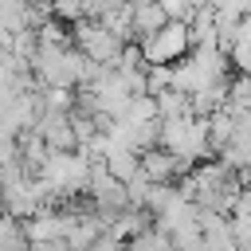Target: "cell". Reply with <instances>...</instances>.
Returning <instances> with one entry per match:
<instances>
[{
    "label": "cell",
    "instance_id": "1",
    "mask_svg": "<svg viewBox=\"0 0 251 251\" xmlns=\"http://www.w3.org/2000/svg\"><path fill=\"white\" fill-rule=\"evenodd\" d=\"M35 176L51 188L55 204H71L75 196H86L90 161L82 153H47V161H43V169Z\"/></svg>",
    "mask_w": 251,
    "mask_h": 251
},
{
    "label": "cell",
    "instance_id": "2",
    "mask_svg": "<svg viewBox=\"0 0 251 251\" xmlns=\"http://www.w3.org/2000/svg\"><path fill=\"white\" fill-rule=\"evenodd\" d=\"M161 149H169L180 165H200L212 149H208V118H173L161 122Z\"/></svg>",
    "mask_w": 251,
    "mask_h": 251
},
{
    "label": "cell",
    "instance_id": "3",
    "mask_svg": "<svg viewBox=\"0 0 251 251\" xmlns=\"http://www.w3.org/2000/svg\"><path fill=\"white\" fill-rule=\"evenodd\" d=\"M133 43L141 47L145 67H176V63L192 51L188 24H180V20H169L165 27H157V31L145 35V39H133Z\"/></svg>",
    "mask_w": 251,
    "mask_h": 251
},
{
    "label": "cell",
    "instance_id": "4",
    "mask_svg": "<svg viewBox=\"0 0 251 251\" xmlns=\"http://www.w3.org/2000/svg\"><path fill=\"white\" fill-rule=\"evenodd\" d=\"M71 47L82 55V59H90V63H98V67H114V59L122 55V39H114L98 20H78V24H71Z\"/></svg>",
    "mask_w": 251,
    "mask_h": 251
},
{
    "label": "cell",
    "instance_id": "5",
    "mask_svg": "<svg viewBox=\"0 0 251 251\" xmlns=\"http://www.w3.org/2000/svg\"><path fill=\"white\" fill-rule=\"evenodd\" d=\"M71 227V204H59V208H39L31 220H24V235L27 243H55L63 239Z\"/></svg>",
    "mask_w": 251,
    "mask_h": 251
},
{
    "label": "cell",
    "instance_id": "6",
    "mask_svg": "<svg viewBox=\"0 0 251 251\" xmlns=\"http://www.w3.org/2000/svg\"><path fill=\"white\" fill-rule=\"evenodd\" d=\"M137 173L149 180V184H176L184 173H188V165H180L169 149H145V153H137Z\"/></svg>",
    "mask_w": 251,
    "mask_h": 251
},
{
    "label": "cell",
    "instance_id": "7",
    "mask_svg": "<svg viewBox=\"0 0 251 251\" xmlns=\"http://www.w3.org/2000/svg\"><path fill=\"white\" fill-rule=\"evenodd\" d=\"M35 133L43 137V145H47L51 153H75V126H71V114H39Z\"/></svg>",
    "mask_w": 251,
    "mask_h": 251
},
{
    "label": "cell",
    "instance_id": "8",
    "mask_svg": "<svg viewBox=\"0 0 251 251\" xmlns=\"http://www.w3.org/2000/svg\"><path fill=\"white\" fill-rule=\"evenodd\" d=\"M102 169L118 180V184H129L133 176H137V153L133 149H126V145H106V153H102Z\"/></svg>",
    "mask_w": 251,
    "mask_h": 251
},
{
    "label": "cell",
    "instance_id": "9",
    "mask_svg": "<svg viewBox=\"0 0 251 251\" xmlns=\"http://www.w3.org/2000/svg\"><path fill=\"white\" fill-rule=\"evenodd\" d=\"M165 24H169V16L161 12V4H157V0H133V16H129L133 39L153 35V31H157V27H165Z\"/></svg>",
    "mask_w": 251,
    "mask_h": 251
},
{
    "label": "cell",
    "instance_id": "10",
    "mask_svg": "<svg viewBox=\"0 0 251 251\" xmlns=\"http://www.w3.org/2000/svg\"><path fill=\"white\" fill-rule=\"evenodd\" d=\"M153 102H157V118H161V122H173V118H188V114H192L188 98L176 94V90H161ZM192 118H196V114H192Z\"/></svg>",
    "mask_w": 251,
    "mask_h": 251
},
{
    "label": "cell",
    "instance_id": "11",
    "mask_svg": "<svg viewBox=\"0 0 251 251\" xmlns=\"http://www.w3.org/2000/svg\"><path fill=\"white\" fill-rule=\"evenodd\" d=\"M231 129H235V122H231L227 106H224V110H216V114L208 118V149H212V153H220V149L231 141Z\"/></svg>",
    "mask_w": 251,
    "mask_h": 251
},
{
    "label": "cell",
    "instance_id": "12",
    "mask_svg": "<svg viewBox=\"0 0 251 251\" xmlns=\"http://www.w3.org/2000/svg\"><path fill=\"white\" fill-rule=\"evenodd\" d=\"M118 122H133V126L161 122V118H157V102H153L149 94H137V98H129V102H126V114H122Z\"/></svg>",
    "mask_w": 251,
    "mask_h": 251
},
{
    "label": "cell",
    "instance_id": "13",
    "mask_svg": "<svg viewBox=\"0 0 251 251\" xmlns=\"http://www.w3.org/2000/svg\"><path fill=\"white\" fill-rule=\"evenodd\" d=\"M0 251H27L24 224H20V220H12L8 212H0Z\"/></svg>",
    "mask_w": 251,
    "mask_h": 251
},
{
    "label": "cell",
    "instance_id": "14",
    "mask_svg": "<svg viewBox=\"0 0 251 251\" xmlns=\"http://www.w3.org/2000/svg\"><path fill=\"white\" fill-rule=\"evenodd\" d=\"M126 251H173V243H169V235H161L157 227H149V231L133 235V239L126 243Z\"/></svg>",
    "mask_w": 251,
    "mask_h": 251
},
{
    "label": "cell",
    "instance_id": "15",
    "mask_svg": "<svg viewBox=\"0 0 251 251\" xmlns=\"http://www.w3.org/2000/svg\"><path fill=\"white\" fill-rule=\"evenodd\" d=\"M161 90H173V67H145V94L157 98Z\"/></svg>",
    "mask_w": 251,
    "mask_h": 251
},
{
    "label": "cell",
    "instance_id": "16",
    "mask_svg": "<svg viewBox=\"0 0 251 251\" xmlns=\"http://www.w3.org/2000/svg\"><path fill=\"white\" fill-rule=\"evenodd\" d=\"M0 47H4V39H0Z\"/></svg>",
    "mask_w": 251,
    "mask_h": 251
}]
</instances>
